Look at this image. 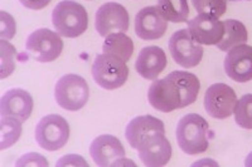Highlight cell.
<instances>
[{"mask_svg":"<svg viewBox=\"0 0 252 167\" xmlns=\"http://www.w3.org/2000/svg\"><path fill=\"white\" fill-rule=\"evenodd\" d=\"M245 165H246L247 167H252V152H250L249 156L246 157V160H245Z\"/></svg>","mask_w":252,"mask_h":167,"instance_id":"f546056e","label":"cell"},{"mask_svg":"<svg viewBox=\"0 0 252 167\" xmlns=\"http://www.w3.org/2000/svg\"><path fill=\"white\" fill-rule=\"evenodd\" d=\"M235 121L240 127L252 130V94H245L237 101Z\"/></svg>","mask_w":252,"mask_h":167,"instance_id":"603a6c76","label":"cell"},{"mask_svg":"<svg viewBox=\"0 0 252 167\" xmlns=\"http://www.w3.org/2000/svg\"><path fill=\"white\" fill-rule=\"evenodd\" d=\"M158 133L165 135V126L163 121L157 117L145 114L135 117L129 122V125L126 126L125 137L132 148H138L145 137Z\"/></svg>","mask_w":252,"mask_h":167,"instance_id":"e0dca14e","label":"cell"},{"mask_svg":"<svg viewBox=\"0 0 252 167\" xmlns=\"http://www.w3.org/2000/svg\"><path fill=\"white\" fill-rule=\"evenodd\" d=\"M55 98L63 110L71 112L80 111L90 98L89 84L78 74H64L56 83Z\"/></svg>","mask_w":252,"mask_h":167,"instance_id":"277c9868","label":"cell"},{"mask_svg":"<svg viewBox=\"0 0 252 167\" xmlns=\"http://www.w3.org/2000/svg\"><path fill=\"white\" fill-rule=\"evenodd\" d=\"M69 165H76V166H89L87 162L85 161L83 157L77 155H67V156H63L58 160L57 162V166H69Z\"/></svg>","mask_w":252,"mask_h":167,"instance_id":"83f0119b","label":"cell"},{"mask_svg":"<svg viewBox=\"0 0 252 167\" xmlns=\"http://www.w3.org/2000/svg\"><path fill=\"white\" fill-rule=\"evenodd\" d=\"M188 30L199 44L217 46L224 35V23L212 15L198 14L188 22Z\"/></svg>","mask_w":252,"mask_h":167,"instance_id":"5bb4252c","label":"cell"},{"mask_svg":"<svg viewBox=\"0 0 252 167\" xmlns=\"http://www.w3.org/2000/svg\"><path fill=\"white\" fill-rule=\"evenodd\" d=\"M208 122L197 113L182 117L177 126V141L181 150L187 155H199L209 147Z\"/></svg>","mask_w":252,"mask_h":167,"instance_id":"7a4b0ae2","label":"cell"},{"mask_svg":"<svg viewBox=\"0 0 252 167\" xmlns=\"http://www.w3.org/2000/svg\"><path fill=\"white\" fill-rule=\"evenodd\" d=\"M231 1H240V0H231Z\"/></svg>","mask_w":252,"mask_h":167,"instance_id":"4dcf8cb0","label":"cell"},{"mask_svg":"<svg viewBox=\"0 0 252 167\" xmlns=\"http://www.w3.org/2000/svg\"><path fill=\"white\" fill-rule=\"evenodd\" d=\"M136 150L141 162L149 167L165 166L170 161L173 155L169 139L161 133L145 137Z\"/></svg>","mask_w":252,"mask_h":167,"instance_id":"8fae6325","label":"cell"},{"mask_svg":"<svg viewBox=\"0 0 252 167\" xmlns=\"http://www.w3.org/2000/svg\"><path fill=\"white\" fill-rule=\"evenodd\" d=\"M19 1L31 10H40V9L46 8L52 0H19Z\"/></svg>","mask_w":252,"mask_h":167,"instance_id":"f1b7e54d","label":"cell"},{"mask_svg":"<svg viewBox=\"0 0 252 167\" xmlns=\"http://www.w3.org/2000/svg\"><path fill=\"white\" fill-rule=\"evenodd\" d=\"M158 10L166 22L184 23L189 17L187 0H158Z\"/></svg>","mask_w":252,"mask_h":167,"instance_id":"44dd1931","label":"cell"},{"mask_svg":"<svg viewBox=\"0 0 252 167\" xmlns=\"http://www.w3.org/2000/svg\"><path fill=\"white\" fill-rule=\"evenodd\" d=\"M15 166H42L47 167L48 166V162L44 156L39 155V153L31 152L27 153V155L22 156L19 160L17 161Z\"/></svg>","mask_w":252,"mask_h":167,"instance_id":"4316f807","label":"cell"},{"mask_svg":"<svg viewBox=\"0 0 252 167\" xmlns=\"http://www.w3.org/2000/svg\"><path fill=\"white\" fill-rule=\"evenodd\" d=\"M168 22L158 6H145L135 17V33L143 40H157L165 34Z\"/></svg>","mask_w":252,"mask_h":167,"instance_id":"2e32d148","label":"cell"},{"mask_svg":"<svg viewBox=\"0 0 252 167\" xmlns=\"http://www.w3.org/2000/svg\"><path fill=\"white\" fill-rule=\"evenodd\" d=\"M166 67L165 52L157 46L144 47L138 56L135 68L139 76L145 80L154 81Z\"/></svg>","mask_w":252,"mask_h":167,"instance_id":"ac0fdd59","label":"cell"},{"mask_svg":"<svg viewBox=\"0 0 252 167\" xmlns=\"http://www.w3.org/2000/svg\"><path fill=\"white\" fill-rule=\"evenodd\" d=\"M192 4L198 14L212 15L220 18L226 13V0H192Z\"/></svg>","mask_w":252,"mask_h":167,"instance_id":"d4e9b609","label":"cell"},{"mask_svg":"<svg viewBox=\"0 0 252 167\" xmlns=\"http://www.w3.org/2000/svg\"><path fill=\"white\" fill-rule=\"evenodd\" d=\"M224 35L217 43V48L222 52H228L235 47L246 44L247 42V29L245 24L235 19L224 20Z\"/></svg>","mask_w":252,"mask_h":167,"instance_id":"d6986e66","label":"cell"},{"mask_svg":"<svg viewBox=\"0 0 252 167\" xmlns=\"http://www.w3.org/2000/svg\"><path fill=\"white\" fill-rule=\"evenodd\" d=\"M201 89L198 77L184 71H174L163 80H155L149 87L148 99L159 112L169 113L197 101Z\"/></svg>","mask_w":252,"mask_h":167,"instance_id":"6da1fadb","label":"cell"},{"mask_svg":"<svg viewBox=\"0 0 252 167\" xmlns=\"http://www.w3.org/2000/svg\"><path fill=\"white\" fill-rule=\"evenodd\" d=\"M22 123L14 117H1V139H0V150L10 147L22 136Z\"/></svg>","mask_w":252,"mask_h":167,"instance_id":"7402d4cb","label":"cell"},{"mask_svg":"<svg viewBox=\"0 0 252 167\" xmlns=\"http://www.w3.org/2000/svg\"><path fill=\"white\" fill-rule=\"evenodd\" d=\"M26 48L33 59L40 63H49L62 54L63 40L56 31L48 28H40L29 35Z\"/></svg>","mask_w":252,"mask_h":167,"instance_id":"52a82bcc","label":"cell"},{"mask_svg":"<svg viewBox=\"0 0 252 167\" xmlns=\"http://www.w3.org/2000/svg\"><path fill=\"white\" fill-rule=\"evenodd\" d=\"M33 98L31 93L22 88L9 89L0 98V116L14 117L26 122L33 112Z\"/></svg>","mask_w":252,"mask_h":167,"instance_id":"9a60e30c","label":"cell"},{"mask_svg":"<svg viewBox=\"0 0 252 167\" xmlns=\"http://www.w3.org/2000/svg\"><path fill=\"white\" fill-rule=\"evenodd\" d=\"M17 31L14 18L6 12L1 10L0 12V38L1 39L9 40L12 39Z\"/></svg>","mask_w":252,"mask_h":167,"instance_id":"484cf974","label":"cell"},{"mask_svg":"<svg viewBox=\"0 0 252 167\" xmlns=\"http://www.w3.org/2000/svg\"><path fill=\"white\" fill-rule=\"evenodd\" d=\"M237 101L233 88L224 83H215L204 94V108L212 118L224 119L235 113Z\"/></svg>","mask_w":252,"mask_h":167,"instance_id":"9c48e42d","label":"cell"},{"mask_svg":"<svg viewBox=\"0 0 252 167\" xmlns=\"http://www.w3.org/2000/svg\"><path fill=\"white\" fill-rule=\"evenodd\" d=\"M172 58L183 68H193L202 62L203 48L190 35L188 28L177 30L169 39Z\"/></svg>","mask_w":252,"mask_h":167,"instance_id":"ba28073f","label":"cell"},{"mask_svg":"<svg viewBox=\"0 0 252 167\" xmlns=\"http://www.w3.org/2000/svg\"><path fill=\"white\" fill-rule=\"evenodd\" d=\"M90 155L97 166L109 167L119 165L126 152L120 139L112 135H101L91 142Z\"/></svg>","mask_w":252,"mask_h":167,"instance_id":"7c38bea8","label":"cell"},{"mask_svg":"<svg viewBox=\"0 0 252 167\" xmlns=\"http://www.w3.org/2000/svg\"><path fill=\"white\" fill-rule=\"evenodd\" d=\"M69 139V125L60 114H48L38 122L35 127V141L46 151H57Z\"/></svg>","mask_w":252,"mask_h":167,"instance_id":"8992f818","label":"cell"},{"mask_svg":"<svg viewBox=\"0 0 252 167\" xmlns=\"http://www.w3.org/2000/svg\"><path fill=\"white\" fill-rule=\"evenodd\" d=\"M129 13L124 5L119 3H105L96 13L94 27L101 37L106 38L112 33H125L129 29Z\"/></svg>","mask_w":252,"mask_h":167,"instance_id":"30bf717a","label":"cell"},{"mask_svg":"<svg viewBox=\"0 0 252 167\" xmlns=\"http://www.w3.org/2000/svg\"><path fill=\"white\" fill-rule=\"evenodd\" d=\"M15 56L17 49L13 44L5 39L0 40V58H1V69H0V78L4 80L14 72L15 69Z\"/></svg>","mask_w":252,"mask_h":167,"instance_id":"cb8c5ba5","label":"cell"},{"mask_svg":"<svg viewBox=\"0 0 252 167\" xmlns=\"http://www.w3.org/2000/svg\"><path fill=\"white\" fill-rule=\"evenodd\" d=\"M224 71L232 81L246 83L252 80V47L241 44L227 52Z\"/></svg>","mask_w":252,"mask_h":167,"instance_id":"4fadbf2b","label":"cell"},{"mask_svg":"<svg viewBox=\"0 0 252 167\" xmlns=\"http://www.w3.org/2000/svg\"><path fill=\"white\" fill-rule=\"evenodd\" d=\"M103 53L111 54L120 58L124 62H129L134 53V43L131 38L127 37L125 33H112L107 35L102 46Z\"/></svg>","mask_w":252,"mask_h":167,"instance_id":"ffe728a7","label":"cell"},{"mask_svg":"<svg viewBox=\"0 0 252 167\" xmlns=\"http://www.w3.org/2000/svg\"><path fill=\"white\" fill-rule=\"evenodd\" d=\"M92 77L101 88L118 89L129 78V68L120 58L106 53L98 54L92 64Z\"/></svg>","mask_w":252,"mask_h":167,"instance_id":"5b68a950","label":"cell"},{"mask_svg":"<svg viewBox=\"0 0 252 167\" xmlns=\"http://www.w3.org/2000/svg\"><path fill=\"white\" fill-rule=\"evenodd\" d=\"M52 23L61 37L77 38L87 30L89 14L77 1L62 0L52 12Z\"/></svg>","mask_w":252,"mask_h":167,"instance_id":"3957f363","label":"cell"}]
</instances>
